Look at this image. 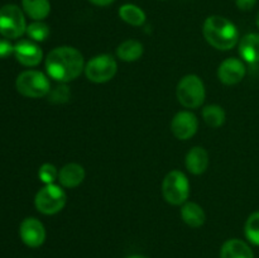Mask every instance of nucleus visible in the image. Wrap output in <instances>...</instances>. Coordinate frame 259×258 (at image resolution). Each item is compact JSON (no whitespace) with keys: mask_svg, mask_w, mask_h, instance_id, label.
<instances>
[{"mask_svg":"<svg viewBox=\"0 0 259 258\" xmlns=\"http://www.w3.org/2000/svg\"><path fill=\"white\" fill-rule=\"evenodd\" d=\"M83 55L72 46H60L46 56L45 67L48 77L60 83L75 81L85 70Z\"/></svg>","mask_w":259,"mask_h":258,"instance_id":"1","label":"nucleus"},{"mask_svg":"<svg viewBox=\"0 0 259 258\" xmlns=\"http://www.w3.org/2000/svg\"><path fill=\"white\" fill-rule=\"evenodd\" d=\"M202 34L206 42L218 51H230L239 43L237 25L222 15H210L202 25Z\"/></svg>","mask_w":259,"mask_h":258,"instance_id":"2","label":"nucleus"},{"mask_svg":"<svg viewBox=\"0 0 259 258\" xmlns=\"http://www.w3.org/2000/svg\"><path fill=\"white\" fill-rule=\"evenodd\" d=\"M179 103L186 109H197L205 103L206 89L204 81L195 73H189L179 81L176 86Z\"/></svg>","mask_w":259,"mask_h":258,"instance_id":"3","label":"nucleus"},{"mask_svg":"<svg viewBox=\"0 0 259 258\" xmlns=\"http://www.w3.org/2000/svg\"><path fill=\"white\" fill-rule=\"evenodd\" d=\"M15 88L20 95L29 99L45 98L51 91L48 75L38 70H25L18 75Z\"/></svg>","mask_w":259,"mask_h":258,"instance_id":"4","label":"nucleus"},{"mask_svg":"<svg viewBox=\"0 0 259 258\" xmlns=\"http://www.w3.org/2000/svg\"><path fill=\"white\" fill-rule=\"evenodd\" d=\"M162 195L174 206H181L189 201L190 181L186 175L180 169L169 171L162 181Z\"/></svg>","mask_w":259,"mask_h":258,"instance_id":"5","label":"nucleus"},{"mask_svg":"<svg viewBox=\"0 0 259 258\" xmlns=\"http://www.w3.org/2000/svg\"><path fill=\"white\" fill-rule=\"evenodd\" d=\"M67 204V194L61 185H45L34 196V206L43 215H56Z\"/></svg>","mask_w":259,"mask_h":258,"instance_id":"6","label":"nucleus"},{"mask_svg":"<svg viewBox=\"0 0 259 258\" xmlns=\"http://www.w3.org/2000/svg\"><path fill=\"white\" fill-rule=\"evenodd\" d=\"M27 20L22 8L5 4L0 8V35L7 39H18L27 30Z\"/></svg>","mask_w":259,"mask_h":258,"instance_id":"7","label":"nucleus"},{"mask_svg":"<svg viewBox=\"0 0 259 258\" xmlns=\"http://www.w3.org/2000/svg\"><path fill=\"white\" fill-rule=\"evenodd\" d=\"M118 72V62L115 57L108 53L94 56L86 62L85 73L86 78L94 83H105L113 80Z\"/></svg>","mask_w":259,"mask_h":258,"instance_id":"8","label":"nucleus"},{"mask_svg":"<svg viewBox=\"0 0 259 258\" xmlns=\"http://www.w3.org/2000/svg\"><path fill=\"white\" fill-rule=\"evenodd\" d=\"M19 237L22 242L29 248H38L43 245L47 238L43 223L37 218H25L19 225Z\"/></svg>","mask_w":259,"mask_h":258,"instance_id":"9","label":"nucleus"},{"mask_svg":"<svg viewBox=\"0 0 259 258\" xmlns=\"http://www.w3.org/2000/svg\"><path fill=\"white\" fill-rule=\"evenodd\" d=\"M199 129V119L192 111L181 110L171 120V132L180 141L191 139Z\"/></svg>","mask_w":259,"mask_h":258,"instance_id":"10","label":"nucleus"},{"mask_svg":"<svg viewBox=\"0 0 259 258\" xmlns=\"http://www.w3.org/2000/svg\"><path fill=\"white\" fill-rule=\"evenodd\" d=\"M247 68L244 61L237 57H229L223 61L218 67V78L222 83L228 86L237 85L245 77Z\"/></svg>","mask_w":259,"mask_h":258,"instance_id":"11","label":"nucleus"},{"mask_svg":"<svg viewBox=\"0 0 259 258\" xmlns=\"http://www.w3.org/2000/svg\"><path fill=\"white\" fill-rule=\"evenodd\" d=\"M14 57L25 67H35L43 60V51L30 39H22L14 45Z\"/></svg>","mask_w":259,"mask_h":258,"instance_id":"12","label":"nucleus"},{"mask_svg":"<svg viewBox=\"0 0 259 258\" xmlns=\"http://www.w3.org/2000/svg\"><path fill=\"white\" fill-rule=\"evenodd\" d=\"M85 177L86 171L83 166L76 162H70L60 168L57 182L63 189H75L82 184Z\"/></svg>","mask_w":259,"mask_h":258,"instance_id":"13","label":"nucleus"},{"mask_svg":"<svg viewBox=\"0 0 259 258\" xmlns=\"http://www.w3.org/2000/svg\"><path fill=\"white\" fill-rule=\"evenodd\" d=\"M209 153L201 146L192 147L187 152L186 157H185V166H186V169L191 175H195V176H200V175L205 174L207 167H209Z\"/></svg>","mask_w":259,"mask_h":258,"instance_id":"14","label":"nucleus"},{"mask_svg":"<svg viewBox=\"0 0 259 258\" xmlns=\"http://www.w3.org/2000/svg\"><path fill=\"white\" fill-rule=\"evenodd\" d=\"M239 55L244 62L259 63V33H248L238 43Z\"/></svg>","mask_w":259,"mask_h":258,"instance_id":"15","label":"nucleus"},{"mask_svg":"<svg viewBox=\"0 0 259 258\" xmlns=\"http://www.w3.org/2000/svg\"><path fill=\"white\" fill-rule=\"evenodd\" d=\"M220 258H254V253L247 242L232 238L222 245Z\"/></svg>","mask_w":259,"mask_h":258,"instance_id":"16","label":"nucleus"},{"mask_svg":"<svg viewBox=\"0 0 259 258\" xmlns=\"http://www.w3.org/2000/svg\"><path fill=\"white\" fill-rule=\"evenodd\" d=\"M181 218L190 228H200L206 222V214L202 206L194 201H186L181 205Z\"/></svg>","mask_w":259,"mask_h":258,"instance_id":"17","label":"nucleus"},{"mask_svg":"<svg viewBox=\"0 0 259 258\" xmlns=\"http://www.w3.org/2000/svg\"><path fill=\"white\" fill-rule=\"evenodd\" d=\"M143 43L137 39H126L116 48V58L123 62H136L143 56Z\"/></svg>","mask_w":259,"mask_h":258,"instance_id":"18","label":"nucleus"},{"mask_svg":"<svg viewBox=\"0 0 259 258\" xmlns=\"http://www.w3.org/2000/svg\"><path fill=\"white\" fill-rule=\"evenodd\" d=\"M22 9L32 20H45L51 13L50 0H22Z\"/></svg>","mask_w":259,"mask_h":258,"instance_id":"19","label":"nucleus"},{"mask_svg":"<svg viewBox=\"0 0 259 258\" xmlns=\"http://www.w3.org/2000/svg\"><path fill=\"white\" fill-rule=\"evenodd\" d=\"M119 17L126 24L132 27H142L146 23L147 15L141 7L126 3L119 8Z\"/></svg>","mask_w":259,"mask_h":258,"instance_id":"20","label":"nucleus"},{"mask_svg":"<svg viewBox=\"0 0 259 258\" xmlns=\"http://www.w3.org/2000/svg\"><path fill=\"white\" fill-rule=\"evenodd\" d=\"M201 115L205 124L212 129L223 126L227 120V113H225L224 108L218 104H210V105L204 106Z\"/></svg>","mask_w":259,"mask_h":258,"instance_id":"21","label":"nucleus"},{"mask_svg":"<svg viewBox=\"0 0 259 258\" xmlns=\"http://www.w3.org/2000/svg\"><path fill=\"white\" fill-rule=\"evenodd\" d=\"M25 34L30 40L35 43L45 42L50 35V27L43 20H33L30 24L27 25Z\"/></svg>","mask_w":259,"mask_h":258,"instance_id":"22","label":"nucleus"},{"mask_svg":"<svg viewBox=\"0 0 259 258\" xmlns=\"http://www.w3.org/2000/svg\"><path fill=\"white\" fill-rule=\"evenodd\" d=\"M244 234L248 242L259 247V211H254L248 217L244 225Z\"/></svg>","mask_w":259,"mask_h":258,"instance_id":"23","label":"nucleus"},{"mask_svg":"<svg viewBox=\"0 0 259 258\" xmlns=\"http://www.w3.org/2000/svg\"><path fill=\"white\" fill-rule=\"evenodd\" d=\"M58 172H60V169L55 164L47 162L38 168V179L45 185L56 184V181L58 180Z\"/></svg>","mask_w":259,"mask_h":258,"instance_id":"24","label":"nucleus"},{"mask_svg":"<svg viewBox=\"0 0 259 258\" xmlns=\"http://www.w3.org/2000/svg\"><path fill=\"white\" fill-rule=\"evenodd\" d=\"M71 91L66 83H60L56 88L51 89L48 94V100L52 104H65L70 100Z\"/></svg>","mask_w":259,"mask_h":258,"instance_id":"25","label":"nucleus"},{"mask_svg":"<svg viewBox=\"0 0 259 258\" xmlns=\"http://www.w3.org/2000/svg\"><path fill=\"white\" fill-rule=\"evenodd\" d=\"M14 55V45H12L10 39L0 38V58H8Z\"/></svg>","mask_w":259,"mask_h":258,"instance_id":"26","label":"nucleus"},{"mask_svg":"<svg viewBox=\"0 0 259 258\" xmlns=\"http://www.w3.org/2000/svg\"><path fill=\"white\" fill-rule=\"evenodd\" d=\"M255 4H257V0H235V5L238 7V9L243 10V12L252 10Z\"/></svg>","mask_w":259,"mask_h":258,"instance_id":"27","label":"nucleus"},{"mask_svg":"<svg viewBox=\"0 0 259 258\" xmlns=\"http://www.w3.org/2000/svg\"><path fill=\"white\" fill-rule=\"evenodd\" d=\"M91 4L96 5V7H108V5L113 4L115 0H89Z\"/></svg>","mask_w":259,"mask_h":258,"instance_id":"28","label":"nucleus"},{"mask_svg":"<svg viewBox=\"0 0 259 258\" xmlns=\"http://www.w3.org/2000/svg\"><path fill=\"white\" fill-rule=\"evenodd\" d=\"M126 258H148V257H146V255H142V254H132V255H128Z\"/></svg>","mask_w":259,"mask_h":258,"instance_id":"29","label":"nucleus"},{"mask_svg":"<svg viewBox=\"0 0 259 258\" xmlns=\"http://www.w3.org/2000/svg\"><path fill=\"white\" fill-rule=\"evenodd\" d=\"M255 24H257V27H258V29H259V12H258V14H257V19H255Z\"/></svg>","mask_w":259,"mask_h":258,"instance_id":"30","label":"nucleus"}]
</instances>
